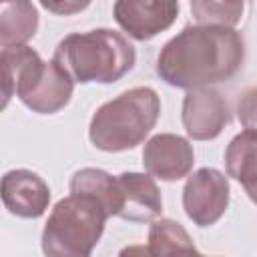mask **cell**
Wrapping results in <instances>:
<instances>
[{
    "label": "cell",
    "instance_id": "18",
    "mask_svg": "<svg viewBox=\"0 0 257 257\" xmlns=\"http://www.w3.org/2000/svg\"><path fill=\"white\" fill-rule=\"evenodd\" d=\"M44 10L56 16H72L90 6L92 0H38Z\"/></svg>",
    "mask_w": 257,
    "mask_h": 257
},
{
    "label": "cell",
    "instance_id": "5",
    "mask_svg": "<svg viewBox=\"0 0 257 257\" xmlns=\"http://www.w3.org/2000/svg\"><path fill=\"white\" fill-rule=\"evenodd\" d=\"M108 211L88 193L60 199L42 231V253L48 257H88L102 237Z\"/></svg>",
    "mask_w": 257,
    "mask_h": 257
},
{
    "label": "cell",
    "instance_id": "4",
    "mask_svg": "<svg viewBox=\"0 0 257 257\" xmlns=\"http://www.w3.org/2000/svg\"><path fill=\"white\" fill-rule=\"evenodd\" d=\"M159 114L161 98L155 88H128L96 108L88 124V139L104 153L131 151L149 137Z\"/></svg>",
    "mask_w": 257,
    "mask_h": 257
},
{
    "label": "cell",
    "instance_id": "9",
    "mask_svg": "<svg viewBox=\"0 0 257 257\" xmlns=\"http://www.w3.org/2000/svg\"><path fill=\"white\" fill-rule=\"evenodd\" d=\"M195 163L193 145L173 133L153 135L143 149V167L155 179L173 183L187 177Z\"/></svg>",
    "mask_w": 257,
    "mask_h": 257
},
{
    "label": "cell",
    "instance_id": "12",
    "mask_svg": "<svg viewBox=\"0 0 257 257\" xmlns=\"http://www.w3.org/2000/svg\"><path fill=\"white\" fill-rule=\"evenodd\" d=\"M225 169L257 205V133L243 131L225 149Z\"/></svg>",
    "mask_w": 257,
    "mask_h": 257
},
{
    "label": "cell",
    "instance_id": "3",
    "mask_svg": "<svg viewBox=\"0 0 257 257\" xmlns=\"http://www.w3.org/2000/svg\"><path fill=\"white\" fill-rule=\"evenodd\" d=\"M74 82L112 84L133 70L137 62L135 46L116 30L94 28L64 36L52 56Z\"/></svg>",
    "mask_w": 257,
    "mask_h": 257
},
{
    "label": "cell",
    "instance_id": "15",
    "mask_svg": "<svg viewBox=\"0 0 257 257\" xmlns=\"http://www.w3.org/2000/svg\"><path fill=\"white\" fill-rule=\"evenodd\" d=\"M147 253L155 257L163 255H175V253H199L191 235L185 231V227L173 219H155L149 227V241H147Z\"/></svg>",
    "mask_w": 257,
    "mask_h": 257
},
{
    "label": "cell",
    "instance_id": "13",
    "mask_svg": "<svg viewBox=\"0 0 257 257\" xmlns=\"http://www.w3.org/2000/svg\"><path fill=\"white\" fill-rule=\"evenodd\" d=\"M38 10L32 0H0V46H20L34 38Z\"/></svg>",
    "mask_w": 257,
    "mask_h": 257
},
{
    "label": "cell",
    "instance_id": "1",
    "mask_svg": "<svg viewBox=\"0 0 257 257\" xmlns=\"http://www.w3.org/2000/svg\"><path fill=\"white\" fill-rule=\"evenodd\" d=\"M245 62L243 34L229 26H185L165 42L157 56V74L175 88L213 86L233 78Z\"/></svg>",
    "mask_w": 257,
    "mask_h": 257
},
{
    "label": "cell",
    "instance_id": "2",
    "mask_svg": "<svg viewBox=\"0 0 257 257\" xmlns=\"http://www.w3.org/2000/svg\"><path fill=\"white\" fill-rule=\"evenodd\" d=\"M0 64L2 106L14 94L36 114H54L70 102L74 78L54 58L46 62L34 48L20 44L2 48Z\"/></svg>",
    "mask_w": 257,
    "mask_h": 257
},
{
    "label": "cell",
    "instance_id": "14",
    "mask_svg": "<svg viewBox=\"0 0 257 257\" xmlns=\"http://www.w3.org/2000/svg\"><path fill=\"white\" fill-rule=\"evenodd\" d=\"M70 193H88L96 197L104 209L108 211V217H116L120 209V189L118 179L110 173L94 167L78 169L70 179Z\"/></svg>",
    "mask_w": 257,
    "mask_h": 257
},
{
    "label": "cell",
    "instance_id": "8",
    "mask_svg": "<svg viewBox=\"0 0 257 257\" xmlns=\"http://www.w3.org/2000/svg\"><path fill=\"white\" fill-rule=\"evenodd\" d=\"M179 10V0H116L112 16L131 38L145 42L169 30Z\"/></svg>",
    "mask_w": 257,
    "mask_h": 257
},
{
    "label": "cell",
    "instance_id": "16",
    "mask_svg": "<svg viewBox=\"0 0 257 257\" xmlns=\"http://www.w3.org/2000/svg\"><path fill=\"white\" fill-rule=\"evenodd\" d=\"M245 10V0H191V14L197 24L235 28Z\"/></svg>",
    "mask_w": 257,
    "mask_h": 257
},
{
    "label": "cell",
    "instance_id": "17",
    "mask_svg": "<svg viewBox=\"0 0 257 257\" xmlns=\"http://www.w3.org/2000/svg\"><path fill=\"white\" fill-rule=\"evenodd\" d=\"M237 118L245 131L257 133V86L243 90L237 102Z\"/></svg>",
    "mask_w": 257,
    "mask_h": 257
},
{
    "label": "cell",
    "instance_id": "11",
    "mask_svg": "<svg viewBox=\"0 0 257 257\" xmlns=\"http://www.w3.org/2000/svg\"><path fill=\"white\" fill-rule=\"evenodd\" d=\"M120 189V209L118 219L133 223H151L163 213L161 189L155 183L153 175L145 173H120L116 175Z\"/></svg>",
    "mask_w": 257,
    "mask_h": 257
},
{
    "label": "cell",
    "instance_id": "10",
    "mask_svg": "<svg viewBox=\"0 0 257 257\" xmlns=\"http://www.w3.org/2000/svg\"><path fill=\"white\" fill-rule=\"evenodd\" d=\"M2 203L10 215L38 219L50 205V189L34 171L12 169L2 177Z\"/></svg>",
    "mask_w": 257,
    "mask_h": 257
},
{
    "label": "cell",
    "instance_id": "7",
    "mask_svg": "<svg viewBox=\"0 0 257 257\" xmlns=\"http://www.w3.org/2000/svg\"><path fill=\"white\" fill-rule=\"evenodd\" d=\"M185 133L193 141H213L231 122L227 98L213 86L187 90L181 108Z\"/></svg>",
    "mask_w": 257,
    "mask_h": 257
},
{
    "label": "cell",
    "instance_id": "6",
    "mask_svg": "<svg viewBox=\"0 0 257 257\" xmlns=\"http://www.w3.org/2000/svg\"><path fill=\"white\" fill-rule=\"evenodd\" d=\"M229 197V179L219 169L201 167L183 187V209L197 227H211L225 215Z\"/></svg>",
    "mask_w": 257,
    "mask_h": 257
}]
</instances>
